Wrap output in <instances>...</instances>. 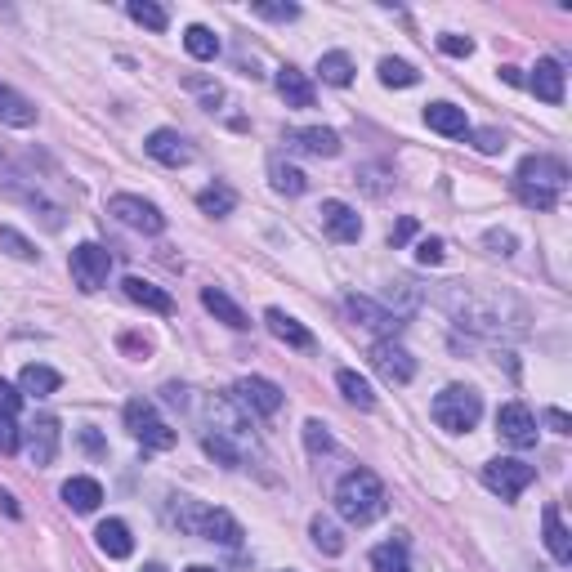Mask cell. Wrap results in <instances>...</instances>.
Returning <instances> with one entry per match:
<instances>
[{"label": "cell", "mask_w": 572, "mask_h": 572, "mask_svg": "<svg viewBox=\"0 0 572 572\" xmlns=\"http://www.w3.org/2000/svg\"><path fill=\"white\" fill-rule=\"evenodd\" d=\"M336 510H340V519L358 523V528L376 523L385 514V488H380V479L371 470H349L336 483Z\"/></svg>", "instance_id": "1"}, {"label": "cell", "mask_w": 572, "mask_h": 572, "mask_svg": "<svg viewBox=\"0 0 572 572\" xmlns=\"http://www.w3.org/2000/svg\"><path fill=\"white\" fill-rule=\"evenodd\" d=\"M429 412H434L438 429H447V434H470L483 416V398H479V389H470V385H447L443 394L434 398Z\"/></svg>", "instance_id": "2"}, {"label": "cell", "mask_w": 572, "mask_h": 572, "mask_svg": "<svg viewBox=\"0 0 572 572\" xmlns=\"http://www.w3.org/2000/svg\"><path fill=\"white\" fill-rule=\"evenodd\" d=\"M179 523H184L193 537L219 541V546H242V523H237L228 510H211V505H184Z\"/></svg>", "instance_id": "3"}, {"label": "cell", "mask_w": 572, "mask_h": 572, "mask_svg": "<svg viewBox=\"0 0 572 572\" xmlns=\"http://www.w3.org/2000/svg\"><path fill=\"white\" fill-rule=\"evenodd\" d=\"M126 429L139 438L143 447H152V452H170V447L179 443V434L161 421L157 407H152L148 398H130L126 403Z\"/></svg>", "instance_id": "4"}, {"label": "cell", "mask_w": 572, "mask_h": 572, "mask_svg": "<svg viewBox=\"0 0 572 572\" xmlns=\"http://www.w3.org/2000/svg\"><path fill=\"white\" fill-rule=\"evenodd\" d=\"M532 479H537V470H532L528 461H514V456H497V461L483 465V483H488V492H497L501 501H514L523 488H532Z\"/></svg>", "instance_id": "5"}, {"label": "cell", "mask_w": 572, "mask_h": 572, "mask_svg": "<svg viewBox=\"0 0 572 572\" xmlns=\"http://www.w3.org/2000/svg\"><path fill=\"white\" fill-rule=\"evenodd\" d=\"M68 269H72V282L81 286L85 295H94L103 282H108V273H112V255H108V246H99V242H81V246L72 251Z\"/></svg>", "instance_id": "6"}, {"label": "cell", "mask_w": 572, "mask_h": 572, "mask_svg": "<svg viewBox=\"0 0 572 572\" xmlns=\"http://www.w3.org/2000/svg\"><path fill=\"white\" fill-rule=\"evenodd\" d=\"M514 184L519 188H537V193H555L568 184V166L559 157H541V152H532V157L519 161V175H514Z\"/></svg>", "instance_id": "7"}, {"label": "cell", "mask_w": 572, "mask_h": 572, "mask_svg": "<svg viewBox=\"0 0 572 572\" xmlns=\"http://www.w3.org/2000/svg\"><path fill=\"white\" fill-rule=\"evenodd\" d=\"M108 215H112V219H121L126 228H135V233H161V228H166V215H161L152 202H143V197H135V193H117V197H108Z\"/></svg>", "instance_id": "8"}, {"label": "cell", "mask_w": 572, "mask_h": 572, "mask_svg": "<svg viewBox=\"0 0 572 572\" xmlns=\"http://www.w3.org/2000/svg\"><path fill=\"white\" fill-rule=\"evenodd\" d=\"M371 362H376V371L389 385H407V380L416 376V358L407 354L403 345H394V340H380V345L371 349Z\"/></svg>", "instance_id": "9"}, {"label": "cell", "mask_w": 572, "mask_h": 572, "mask_svg": "<svg viewBox=\"0 0 572 572\" xmlns=\"http://www.w3.org/2000/svg\"><path fill=\"white\" fill-rule=\"evenodd\" d=\"M345 309H349V318H354V322H362V327H371V331H380V336H398V331H403V313L380 309V304L367 300V295H349Z\"/></svg>", "instance_id": "10"}, {"label": "cell", "mask_w": 572, "mask_h": 572, "mask_svg": "<svg viewBox=\"0 0 572 572\" xmlns=\"http://www.w3.org/2000/svg\"><path fill=\"white\" fill-rule=\"evenodd\" d=\"M233 394L242 398V403L251 407L255 416H278V412H282V389L273 385V380H264V376H246V380H237Z\"/></svg>", "instance_id": "11"}, {"label": "cell", "mask_w": 572, "mask_h": 572, "mask_svg": "<svg viewBox=\"0 0 572 572\" xmlns=\"http://www.w3.org/2000/svg\"><path fill=\"white\" fill-rule=\"evenodd\" d=\"M497 429H501L505 443H514V447H532V443H537V416H532L523 403H505L497 412Z\"/></svg>", "instance_id": "12"}, {"label": "cell", "mask_w": 572, "mask_h": 572, "mask_svg": "<svg viewBox=\"0 0 572 572\" xmlns=\"http://www.w3.org/2000/svg\"><path fill=\"white\" fill-rule=\"evenodd\" d=\"M322 228H327L331 242H358L362 237V219L349 202H322Z\"/></svg>", "instance_id": "13"}, {"label": "cell", "mask_w": 572, "mask_h": 572, "mask_svg": "<svg viewBox=\"0 0 572 572\" xmlns=\"http://www.w3.org/2000/svg\"><path fill=\"white\" fill-rule=\"evenodd\" d=\"M27 456H32L36 470L54 465V456H59V421L54 416H41V421L27 429Z\"/></svg>", "instance_id": "14"}, {"label": "cell", "mask_w": 572, "mask_h": 572, "mask_svg": "<svg viewBox=\"0 0 572 572\" xmlns=\"http://www.w3.org/2000/svg\"><path fill=\"white\" fill-rule=\"evenodd\" d=\"M143 148H148V157L161 161V166H188V161H193V148H188V139L179 135V130H152Z\"/></svg>", "instance_id": "15"}, {"label": "cell", "mask_w": 572, "mask_h": 572, "mask_svg": "<svg viewBox=\"0 0 572 572\" xmlns=\"http://www.w3.org/2000/svg\"><path fill=\"white\" fill-rule=\"evenodd\" d=\"M541 528H546V550L555 555V564H572V537L564 528L559 505H546V510H541Z\"/></svg>", "instance_id": "16"}, {"label": "cell", "mask_w": 572, "mask_h": 572, "mask_svg": "<svg viewBox=\"0 0 572 572\" xmlns=\"http://www.w3.org/2000/svg\"><path fill=\"white\" fill-rule=\"evenodd\" d=\"M528 90L537 94V99H546V103H564V68H559L555 59H541L537 68H532Z\"/></svg>", "instance_id": "17"}, {"label": "cell", "mask_w": 572, "mask_h": 572, "mask_svg": "<svg viewBox=\"0 0 572 572\" xmlns=\"http://www.w3.org/2000/svg\"><path fill=\"white\" fill-rule=\"evenodd\" d=\"M94 541H99V550L108 559H130V550H135V537H130V528L121 519H103Z\"/></svg>", "instance_id": "18"}, {"label": "cell", "mask_w": 572, "mask_h": 572, "mask_svg": "<svg viewBox=\"0 0 572 572\" xmlns=\"http://www.w3.org/2000/svg\"><path fill=\"white\" fill-rule=\"evenodd\" d=\"M59 385H63V376L54 367H41V362H27L23 376H18V394H27V398H50Z\"/></svg>", "instance_id": "19"}, {"label": "cell", "mask_w": 572, "mask_h": 572, "mask_svg": "<svg viewBox=\"0 0 572 572\" xmlns=\"http://www.w3.org/2000/svg\"><path fill=\"white\" fill-rule=\"evenodd\" d=\"M0 121H5V126H14V130L36 126V103L23 99L18 90H9V85H0Z\"/></svg>", "instance_id": "20"}, {"label": "cell", "mask_w": 572, "mask_h": 572, "mask_svg": "<svg viewBox=\"0 0 572 572\" xmlns=\"http://www.w3.org/2000/svg\"><path fill=\"white\" fill-rule=\"evenodd\" d=\"M278 94L286 99V108H313V85L309 76H304L300 68H278Z\"/></svg>", "instance_id": "21"}, {"label": "cell", "mask_w": 572, "mask_h": 572, "mask_svg": "<svg viewBox=\"0 0 572 572\" xmlns=\"http://www.w3.org/2000/svg\"><path fill=\"white\" fill-rule=\"evenodd\" d=\"M286 139H291L300 152H313V157H336V152H340V135H336V130H327V126L291 130Z\"/></svg>", "instance_id": "22"}, {"label": "cell", "mask_w": 572, "mask_h": 572, "mask_svg": "<svg viewBox=\"0 0 572 572\" xmlns=\"http://www.w3.org/2000/svg\"><path fill=\"white\" fill-rule=\"evenodd\" d=\"M63 501H68L76 514H94V510H99V501H103L99 479H85V474H76V479L63 483Z\"/></svg>", "instance_id": "23"}, {"label": "cell", "mask_w": 572, "mask_h": 572, "mask_svg": "<svg viewBox=\"0 0 572 572\" xmlns=\"http://www.w3.org/2000/svg\"><path fill=\"white\" fill-rule=\"evenodd\" d=\"M264 322H269V331L282 340V345H291V349H313V336H309V327H300V322L291 318V313H282V309H269L264 313Z\"/></svg>", "instance_id": "24"}, {"label": "cell", "mask_w": 572, "mask_h": 572, "mask_svg": "<svg viewBox=\"0 0 572 572\" xmlns=\"http://www.w3.org/2000/svg\"><path fill=\"white\" fill-rule=\"evenodd\" d=\"M121 286H126V295L135 304H143V309L161 313V318H166V313H175V300H170V291H161V286H152V282H143V278H126Z\"/></svg>", "instance_id": "25"}, {"label": "cell", "mask_w": 572, "mask_h": 572, "mask_svg": "<svg viewBox=\"0 0 572 572\" xmlns=\"http://www.w3.org/2000/svg\"><path fill=\"white\" fill-rule=\"evenodd\" d=\"M425 121H429V130H438V135H447V139H456V135H465V108H456V103H429L425 108Z\"/></svg>", "instance_id": "26"}, {"label": "cell", "mask_w": 572, "mask_h": 572, "mask_svg": "<svg viewBox=\"0 0 572 572\" xmlns=\"http://www.w3.org/2000/svg\"><path fill=\"white\" fill-rule=\"evenodd\" d=\"M202 304L215 313L219 322H224V327H233V331H246V327H251V318H246V313L237 309V304L228 300V295L219 291V286H206V291H202Z\"/></svg>", "instance_id": "27"}, {"label": "cell", "mask_w": 572, "mask_h": 572, "mask_svg": "<svg viewBox=\"0 0 572 572\" xmlns=\"http://www.w3.org/2000/svg\"><path fill=\"white\" fill-rule=\"evenodd\" d=\"M318 76L327 85H349V81H354V59H349L345 50L322 54V59H318Z\"/></svg>", "instance_id": "28"}, {"label": "cell", "mask_w": 572, "mask_h": 572, "mask_svg": "<svg viewBox=\"0 0 572 572\" xmlns=\"http://www.w3.org/2000/svg\"><path fill=\"white\" fill-rule=\"evenodd\" d=\"M371 568L376 572H412L407 564V541H385V546L371 550Z\"/></svg>", "instance_id": "29"}, {"label": "cell", "mask_w": 572, "mask_h": 572, "mask_svg": "<svg viewBox=\"0 0 572 572\" xmlns=\"http://www.w3.org/2000/svg\"><path fill=\"white\" fill-rule=\"evenodd\" d=\"M184 50L193 54V59H202V63H211L215 54H219V36L211 32V27H202V23H193L184 32Z\"/></svg>", "instance_id": "30"}, {"label": "cell", "mask_w": 572, "mask_h": 572, "mask_svg": "<svg viewBox=\"0 0 572 572\" xmlns=\"http://www.w3.org/2000/svg\"><path fill=\"white\" fill-rule=\"evenodd\" d=\"M336 385H340V394H345L349 403L362 407V412H371V407H376V394H371V385L358 376V371H340Z\"/></svg>", "instance_id": "31"}, {"label": "cell", "mask_w": 572, "mask_h": 572, "mask_svg": "<svg viewBox=\"0 0 572 572\" xmlns=\"http://www.w3.org/2000/svg\"><path fill=\"white\" fill-rule=\"evenodd\" d=\"M126 14L135 18L139 27H148V32H166V27H170V14L161 5H152V0H130Z\"/></svg>", "instance_id": "32"}, {"label": "cell", "mask_w": 572, "mask_h": 572, "mask_svg": "<svg viewBox=\"0 0 572 572\" xmlns=\"http://www.w3.org/2000/svg\"><path fill=\"white\" fill-rule=\"evenodd\" d=\"M309 537H313V546H318L322 555H340V550H345V537H340V528H336L331 519H322V514L309 523Z\"/></svg>", "instance_id": "33"}, {"label": "cell", "mask_w": 572, "mask_h": 572, "mask_svg": "<svg viewBox=\"0 0 572 572\" xmlns=\"http://www.w3.org/2000/svg\"><path fill=\"white\" fill-rule=\"evenodd\" d=\"M269 175H273V188H278V193H286V197H300L304 188H309V179H304L295 166H286V161H273Z\"/></svg>", "instance_id": "34"}, {"label": "cell", "mask_w": 572, "mask_h": 572, "mask_svg": "<svg viewBox=\"0 0 572 572\" xmlns=\"http://www.w3.org/2000/svg\"><path fill=\"white\" fill-rule=\"evenodd\" d=\"M380 81H385V85H398V90H407V85L421 81V72H416L412 63H403V59H380Z\"/></svg>", "instance_id": "35"}, {"label": "cell", "mask_w": 572, "mask_h": 572, "mask_svg": "<svg viewBox=\"0 0 572 572\" xmlns=\"http://www.w3.org/2000/svg\"><path fill=\"white\" fill-rule=\"evenodd\" d=\"M197 206H202L206 215H228L237 206V197H233V188H202V193H197Z\"/></svg>", "instance_id": "36"}, {"label": "cell", "mask_w": 572, "mask_h": 572, "mask_svg": "<svg viewBox=\"0 0 572 572\" xmlns=\"http://www.w3.org/2000/svg\"><path fill=\"white\" fill-rule=\"evenodd\" d=\"M0 251H9L14 260H36V246L9 224H0Z\"/></svg>", "instance_id": "37"}, {"label": "cell", "mask_w": 572, "mask_h": 572, "mask_svg": "<svg viewBox=\"0 0 572 572\" xmlns=\"http://www.w3.org/2000/svg\"><path fill=\"white\" fill-rule=\"evenodd\" d=\"M18 443H23V429H18L14 416H5V412H0V456L18 452Z\"/></svg>", "instance_id": "38"}, {"label": "cell", "mask_w": 572, "mask_h": 572, "mask_svg": "<svg viewBox=\"0 0 572 572\" xmlns=\"http://www.w3.org/2000/svg\"><path fill=\"white\" fill-rule=\"evenodd\" d=\"M438 50L452 54V59H470V54H474V41H470V36L447 32V36H438Z\"/></svg>", "instance_id": "39"}, {"label": "cell", "mask_w": 572, "mask_h": 572, "mask_svg": "<svg viewBox=\"0 0 572 572\" xmlns=\"http://www.w3.org/2000/svg\"><path fill=\"white\" fill-rule=\"evenodd\" d=\"M304 443H309V452H331V434L322 421H309L304 425Z\"/></svg>", "instance_id": "40"}, {"label": "cell", "mask_w": 572, "mask_h": 572, "mask_svg": "<svg viewBox=\"0 0 572 572\" xmlns=\"http://www.w3.org/2000/svg\"><path fill=\"white\" fill-rule=\"evenodd\" d=\"M474 148H479V152H488V157H492V152H501L505 148V135H501V130H474Z\"/></svg>", "instance_id": "41"}, {"label": "cell", "mask_w": 572, "mask_h": 572, "mask_svg": "<svg viewBox=\"0 0 572 572\" xmlns=\"http://www.w3.org/2000/svg\"><path fill=\"white\" fill-rule=\"evenodd\" d=\"M255 14L273 18V23H291V18H300V5H255Z\"/></svg>", "instance_id": "42"}, {"label": "cell", "mask_w": 572, "mask_h": 572, "mask_svg": "<svg viewBox=\"0 0 572 572\" xmlns=\"http://www.w3.org/2000/svg\"><path fill=\"white\" fill-rule=\"evenodd\" d=\"M412 237H416V219L412 215H403L394 228H389V246H403V242H412Z\"/></svg>", "instance_id": "43"}, {"label": "cell", "mask_w": 572, "mask_h": 572, "mask_svg": "<svg viewBox=\"0 0 572 572\" xmlns=\"http://www.w3.org/2000/svg\"><path fill=\"white\" fill-rule=\"evenodd\" d=\"M416 260L421 264H443V242H438V237H425V242L416 246Z\"/></svg>", "instance_id": "44"}, {"label": "cell", "mask_w": 572, "mask_h": 572, "mask_svg": "<svg viewBox=\"0 0 572 572\" xmlns=\"http://www.w3.org/2000/svg\"><path fill=\"white\" fill-rule=\"evenodd\" d=\"M18 403H23V394H18V389L9 385V380H0V412L14 416V412H18Z\"/></svg>", "instance_id": "45"}, {"label": "cell", "mask_w": 572, "mask_h": 572, "mask_svg": "<svg viewBox=\"0 0 572 572\" xmlns=\"http://www.w3.org/2000/svg\"><path fill=\"white\" fill-rule=\"evenodd\" d=\"M541 421H546L550 429H555V434H572V421H568V412H559V407H550V412L541 416Z\"/></svg>", "instance_id": "46"}, {"label": "cell", "mask_w": 572, "mask_h": 572, "mask_svg": "<svg viewBox=\"0 0 572 572\" xmlns=\"http://www.w3.org/2000/svg\"><path fill=\"white\" fill-rule=\"evenodd\" d=\"M488 246H492L497 255H514V237H510V233H497V228L488 233Z\"/></svg>", "instance_id": "47"}, {"label": "cell", "mask_w": 572, "mask_h": 572, "mask_svg": "<svg viewBox=\"0 0 572 572\" xmlns=\"http://www.w3.org/2000/svg\"><path fill=\"white\" fill-rule=\"evenodd\" d=\"M501 81H510V85H523V72H519V68H501Z\"/></svg>", "instance_id": "48"}, {"label": "cell", "mask_w": 572, "mask_h": 572, "mask_svg": "<svg viewBox=\"0 0 572 572\" xmlns=\"http://www.w3.org/2000/svg\"><path fill=\"white\" fill-rule=\"evenodd\" d=\"M81 438H85V447H90V452H99V447H103V443H99V434H94V429H85Z\"/></svg>", "instance_id": "49"}, {"label": "cell", "mask_w": 572, "mask_h": 572, "mask_svg": "<svg viewBox=\"0 0 572 572\" xmlns=\"http://www.w3.org/2000/svg\"><path fill=\"white\" fill-rule=\"evenodd\" d=\"M188 572H215V568H206V564H193V568H188Z\"/></svg>", "instance_id": "50"}, {"label": "cell", "mask_w": 572, "mask_h": 572, "mask_svg": "<svg viewBox=\"0 0 572 572\" xmlns=\"http://www.w3.org/2000/svg\"><path fill=\"white\" fill-rule=\"evenodd\" d=\"M143 572H166V568H161V564H148V568H143Z\"/></svg>", "instance_id": "51"}]
</instances>
